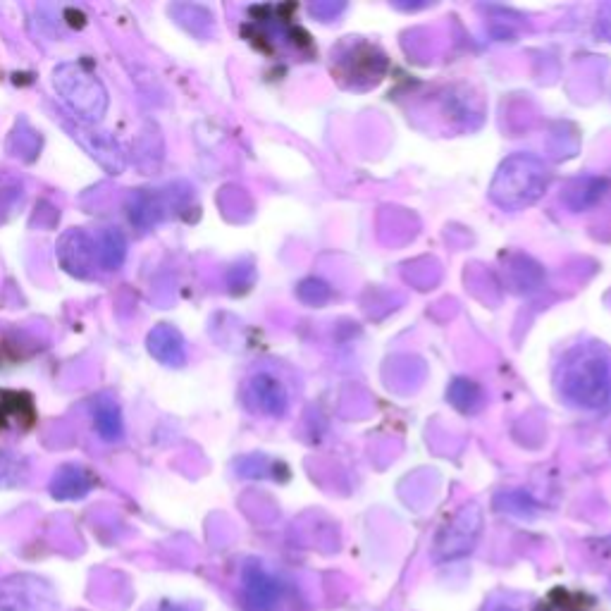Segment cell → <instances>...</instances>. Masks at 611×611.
I'll return each instance as SVG.
<instances>
[{"label":"cell","mask_w":611,"mask_h":611,"mask_svg":"<svg viewBox=\"0 0 611 611\" xmlns=\"http://www.w3.org/2000/svg\"><path fill=\"white\" fill-rule=\"evenodd\" d=\"M449 399H452L456 409L473 413L483 404V390L473 380H454L452 390H449Z\"/></svg>","instance_id":"cell-8"},{"label":"cell","mask_w":611,"mask_h":611,"mask_svg":"<svg viewBox=\"0 0 611 611\" xmlns=\"http://www.w3.org/2000/svg\"><path fill=\"white\" fill-rule=\"evenodd\" d=\"M251 401L268 416H285L289 397L282 382L268 373H258L256 378L249 382Z\"/></svg>","instance_id":"cell-5"},{"label":"cell","mask_w":611,"mask_h":611,"mask_svg":"<svg viewBox=\"0 0 611 611\" xmlns=\"http://www.w3.org/2000/svg\"><path fill=\"white\" fill-rule=\"evenodd\" d=\"M538 611H595V600L583 592L557 588L538 604Z\"/></svg>","instance_id":"cell-7"},{"label":"cell","mask_w":611,"mask_h":611,"mask_svg":"<svg viewBox=\"0 0 611 611\" xmlns=\"http://www.w3.org/2000/svg\"><path fill=\"white\" fill-rule=\"evenodd\" d=\"M600 34L607 36V39L611 41V5L607 10H604L602 20H600Z\"/></svg>","instance_id":"cell-10"},{"label":"cell","mask_w":611,"mask_h":611,"mask_svg":"<svg viewBox=\"0 0 611 611\" xmlns=\"http://www.w3.org/2000/svg\"><path fill=\"white\" fill-rule=\"evenodd\" d=\"M559 394L580 409H602L611 401V351L600 344H580L561 361Z\"/></svg>","instance_id":"cell-1"},{"label":"cell","mask_w":611,"mask_h":611,"mask_svg":"<svg viewBox=\"0 0 611 611\" xmlns=\"http://www.w3.org/2000/svg\"><path fill=\"white\" fill-rule=\"evenodd\" d=\"M74 77L77 79H70V86L65 84H55V86H60V91L65 94V101L74 94H79L70 103L74 110L84 113V117H101L103 110H106V91L101 89V84H98L91 74H84L82 70H74Z\"/></svg>","instance_id":"cell-4"},{"label":"cell","mask_w":611,"mask_h":611,"mask_svg":"<svg viewBox=\"0 0 611 611\" xmlns=\"http://www.w3.org/2000/svg\"><path fill=\"white\" fill-rule=\"evenodd\" d=\"M148 349L151 354L168 366H182L184 363V342L172 327H158L151 337H148Z\"/></svg>","instance_id":"cell-6"},{"label":"cell","mask_w":611,"mask_h":611,"mask_svg":"<svg viewBox=\"0 0 611 611\" xmlns=\"http://www.w3.org/2000/svg\"><path fill=\"white\" fill-rule=\"evenodd\" d=\"M485 611H516V609L509 607V604H504V602H492L490 607H485Z\"/></svg>","instance_id":"cell-11"},{"label":"cell","mask_w":611,"mask_h":611,"mask_svg":"<svg viewBox=\"0 0 611 611\" xmlns=\"http://www.w3.org/2000/svg\"><path fill=\"white\" fill-rule=\"evenodd\" d=\"M480 528H483V514L475 504L464 506L452 521L444 526L440 538L435 542V557L440 561L464 557L478 540Z\"/></svg>","instance_id":"cell-3"},{"label":"cell","mask_w":611,"mask_h":611,"mask_svg":"<svg viewBox=\"0 0 611 611\" xmlns=\"http://www.w3.org/2000/svg\"><path fill=\"white\" fill-rule=\"evenodd\" d=\"M96 425L101 430L103 437L108 440H115V437L122 435V421H120V411H117L115 404H98L96 409Z\"/></svg>","instance_id":"cell-9"},{"label":"cell","mask_w":611,"mask_h":611,"mask_svg":"<svg viewBox=\"0 0 611 611\" xmlns=\"http://www.w3.org/2000/svg\"><path fill=\"white\" fill-rule=\"evenodd\" d=\"M549 187V170L540 158L518 156L506 158L497 170L490 187V199L506 211H523L533 206Z\"/></svg>","instance_id":"cell-2"}]
</instances>
